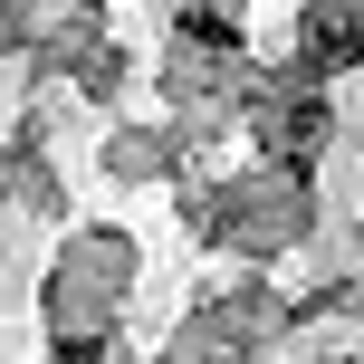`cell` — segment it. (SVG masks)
Here are the masks:
<instances>
[{
    "mask_svg": "<svg viewBox=\"0 0 364 364\" xmlns=\"http://www.w3.org/2000/svg\"><path fill=\"white\" fill-rule=\"evenodd\" d=\"M307 29H316V38H307V48H316V68H346V58H364V29H355L346 10H316Z\"/></svg>",
    "mask_w": 364,
    "mask_h": 364,
    "instance_id": "6da1fadb",
    "label": "cell"
}]
</instances>
